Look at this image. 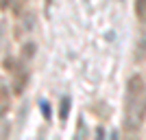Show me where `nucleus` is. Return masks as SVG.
<instances>
[{
	"instance_id": "4",
	"label": "nucleus",
	"mask_w": 146,
	"mask_h": 140,
	"mask_svg": "<svg viewBox=\"0 0 146 140\" xmlns=\"http://www.w3.org/2000/svg\"><path fill=\"white\" fill-rule=\"evenodd\" d=\"M26 83H29V72L22 68V70H18V72L13 74V92H15V94H22V92L26 90Z\"/></svg>"
},
{
	"instance_id": "5",
	"label": "nucleus",
	"mask_w": 146,
	"mask_h": 140,
	"mask_svg": "<svg viewBox=\"0 0 146 140\" xmlns=\"http://www.w3.org/2000/svg\"><path fill=\"white\" fill-rule=\"evenodd\" d=\"M35 26V18L31 15V13H24V15H20V29H18V35H24L29 31H33Z\"/></svg>"
},
{
	"instance_id": "9",
	"label": "nucleus",
	"mask_w": 146,
	"mask_h": 140,
	"mask_svg": "<svg viewBox=\"0 0 146 140\" xmlns=\"http://www.w3.org/2000/svg\"><path fill=\"white\" fill-rule=\"evenodd\" d=\"M22 55H24L26 57V59H29V57H33V55H35V44H24V48H22Z\"/></svg>"
},
{
	"instance_id": "8",
	"label": "nucleus",
	"mask_w": 146,
	"mask_h": 140,
	"mask_svg": "<svg viewBox=\"0 0 146 140\" xmlns=\"http://www.w3.org/2000/svg\"><path fill=\"white\" fill-rule=\"evenodd\" d=\"M68 114H70V98H63V101H61V110H59V118L66 121Z\"/></svg>"
},
{
	"instance_id": "10",
	"label": "nucleus",
	"mask_w": 146,
	"mask_h": 140,
	"mask_svg": "<svg viewBox=\"0 0 146 140\" xmlns=\"http://www.w3.org/2000/svg\"><path fill=\"white\" fill-rule=\"evenodd\" d=\"M9 5V0H0V7H7Z\"/></svg>"
},
{
	"instance_id": "1",
	"label": "nucleus",
	"mask_w": 146,
	"mask_h": 140,
	"mask_svg": "<svg viewBox=\"0 0 146 140\" xmlns=\"http://www.w3.org/2000/svg\"><path fill=\"white\" fill-rule=\"evenodd\" d=\"M146 121V94L137 101H129L127 112H124V129L127 131H137L142 123Z\"/></svg>"
},
{
	"instance_id": "11",
	"label": "nucleus",
	"mask_w": 146,
	"mask_h": 140,
	"mask_svg": "<svg viewBox=\"0 0 146 140\" xmlns=\"http://www.w3.org/2000/svg\"><path fill=\"white\" fill-rule=\"evenodd\" d=\"M0 44H2V24H0Z\"/></svg>"
},
{
	"instance_id": "6",
	"label": "nucleus",
	"mask_w": 146,
	"mask_h": 140,
	"mask_svg": "<svg viewBox=\"0 0 146 140\" xmlns=\"http://www.w3.org/2000/svg\"><path fill=\"white\" fill-rule=\"evenodd\" d=\"M11 110V94L7 92V88H0V118Z\"/></svg>"
},
{
	"instance_id": "7",
	"label": "nucleus",
	"mask_w": 146,
	"mask_h": 140,
	"mask_svg": "<svg viewBox=\"0 0 146 140\" xmlns=\"http://www.w3.org/2000/svg\"><path fill=\"white\" fill-rule=\"evenodd\" d=\"M135 15L146 22V0H135Z\"/></svg>"
},
{
	"instance_id": "2",
	"label": "nucleus",
	"mask_w": 146,
	"mask_h": 140,
	"mask_svg": "<svg viewBox=\"0 0 146 140\" xmlns=\"http://www.w3.org/2000/svg\"><path fill=\"white\" fill-rule=\"evenodd\" d=\"M146 94V85H144V79L140 74H133L127 83V103L129 101H137L140 96Z\"/></svg>"
},
{
	"instance_id": "3",
	"label": "nucleus",
	"mask_w": 146,
	"mask_h": 140,
	"mask_svg": "<svg viewBox=\"0 0 146 140\" xmlns=\"http://www.w3.org/2000/svg\"><path fill=\"white\" fill-rule=\"evenodd\" d=\"M135 61L137 64H142V61H146V26L140 31V35H137V42H135V53H133Z\"/></svg>"
}]
</instances>
